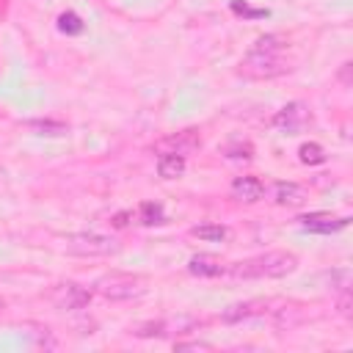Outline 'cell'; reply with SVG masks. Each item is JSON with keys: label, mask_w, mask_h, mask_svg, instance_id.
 Wrapping results in <instances>:
<instances>
[{"label": "cell", "mask_w": 353, "mask_h": 353, "mask_svg": "<svg viewBox=\"0 0 353 353\" xmlns=\"http://www.w3.org/2000/svg\"><path fill=\"white\" fill-rule=\"evenodd\" d=\"M298 268V256L290 251H265L259 256H251L245 262H232L223 268L232 279H281Z\"/></svg>", "instance_id": "obj_2"}, {"label": "cell", "mask_w": 353, "mask_h": 353, "mask_svg": "<svg viewBox=\"0 0 353 353\" xmlns=\"http://www.w3.org/2000/svg\"><path fill=\"white\" fill-rule=\"evenodd\" d=\"M50 301L63 309V312H74V309H85L91 303V290L88 287H80L74 281H63L58 287H52L50 292Z\"/></svg>", "instance_id": "obj_5"}, {"label": "cell", "mask_w": 353, "mask_h": 353, "mask_svg": "<svg viewBox=\"0 0 353 353\" xmlns=\"http://www.w3.org/2000/svg\"><path fill=\"white\" fill-rule=\"evenodd\" d=\"M306 121H309V110H306L301 102H290V105L281 108V110L276 113V119H273V124H276L281 132H287V135L301 132V130L306 127Z\"/></svg>", "instance_id": "obj_6"}, {"label": "cell", "mask_w": 353, "mask_h": 353, "mask_svg": "<svg viewBox=\"0 0 353 353\" xmlns=\"http://www.w3.org/2000/svg\"><path fill=\"white\" fill-rule=\"evenodd\" d=\"M138 218H141V223L154 226V223H163V221H165V212H163V207H160V204L143 201V204L138 207Z\"/></svg>", "instance_id": "obj_17"}, {"label": "cell", "mask_w": 353, "mask_h": 353, "mask_svg": "<svg viewBox=\"0 0 353 353\" xmlns=\"http://www.w3.org/2000/svg\"><path fill=\"white\" fill-rule=\"evenodd\" d=\"M199 146H201L199 132H196V130H182V132H176V135H171V138H165V141H160V143H157V152L188 154V152H193V149H199Z\"/></svg>", "instance_id": "obj_8"}, {"label": "cell", "mask_w": 353, "mask_h": 353, "mask_svg": "<svg viewBox=\"0 0 353 353\" xmlns=\"http://www.w3.org/2000/svg\"><path fill=\"white\" fill-rule=\"evenodd\" d=\"M127 218H130V212H119V215L113 218V226H124V223H127Z\"/></svg>", "instance_id": "obj_21"}, {"label": "cell", "mask_w": 353, "mask_h": 353, "mask_svg": "<svg viewBox=\"0 0 353 353\" xmlns=\"http://www.w3.org/2000/svg\"><path fill=\"white\" fill-rule=\"evenodd\" d=\"M63 248L69 254H77V256H108L113 254L119 245L116 240L105 237V234H94V232H77V234H69L63 240Z\"/></svg>", "instance_id": "obj_3"}, {"label": "cell", "mask_w": 353, "mask_h": 353, "mask_svg": "<svg viewBox=\"0 0 353 353\" xmlns=\"http://www.w3.org/2000/svg\"><path fill=\"white\" fill-rule=\"evenodd\" d=\"M301 226L306 232H314V234H331V232H339L347 226V218H334L328 212H312V215H301L298 218Z\"/></svg>", "instance_id": "obj_7"}, {"label": "cell", "mask_w": 353, "mask_h": 353, "mask_svg": "<svg viewBox=\"0 0 353 353\" xmlns=\"http://www.w3.org/2000/svg\"><path fill=\"white\" fill-rule=\"evenodd\" d=\"M157 174L163 179H179L185 174V154L160 152V157H157Z\"/></svg>", "instance_id": "obj_11"}, {"label": "cell", "mask_w": 353, "mask_h": 353, "mask_svg": "<svg viewBox=\"0 0 353 353\" xmlns=\"http://www.w3.org/2000/svg\"><path fill=\"white\" fill-rule=\"evenodd\" d=\"M28 130H33L36 135H47V138H61L66 135V124L63 121H28Z\"/></svg>", "instance_id": "obj_15"}, {"label": "cell", "mask_w": 353, "mask_h": 353, "mask_svg": "<svg viewBox=\"0 0 353 353\" xmlns=\"http://www.w3.org/2000/svg\"><path fill=\"white\" fill-rule=\"evenodd\" d=\"M262 193H265V185H262L256 176H237V179L232 182V196H234L237 201L254 204V201L262 199Z\"/></svg>", "instance_id": "obj_10"}, {"label": "cell", "mask_w": 353, "mask_h": 353, "mask_svg": "<svg viewBox=\"0 0 353 353\" xmlns=\"http://www.w3.org/2000/svg\"><path fill=\"white\" fill-rule=\"evenodd\" d=\"M58 22H61V30H66V33H80V30H83L80 17H77V14H72V11L61 14V17H58Z\"/></svg>", "instance_id": "obj_18"}, {"label": "cell", "mask_w": 353, "mask_h": 353, "mask_svg": "<svg viewBox=\"0 0 353 353\" xmlns=\"http://www.w3.org/2000/svg\"><path fill=\"white\" fill-rule=\"evenodd\" d=\"M281 50H284V39H281V36H276V33L259 36V39L254 41V47L245 52L240 69H243L248 77H256V80L279 77V74L290 72V63L284 61Z\"/></svg>", "instance_id": "obj_1"}, {"label": "cell", "mask_w": 353, "mask_h": 353, "mask_svg": "<svg viewBox=\"0 0 353 353\" xmlns=\"http://www.w3.org/2000/svg\"><path fill=\"white\" fill-rule=\"evenodd\" d=\"M273 199L281 207H301V204H306L309 193H306V188H301L295 182H276L273 185Z\"/></svg>", "instance_id": "obj_9"}, {"label": "cell", "mask_w": 353, "mask_h": 353, "mask_svg": "<svg viewBox=\"0 0 353 353\" xmlns=\"http://www.w3.org/2000/svg\"><path fill=\"white\" fill-rule=\"evenodd\" d=\"M190 234L199 237V240H204V243H221V240H226L229 229L221 226V223H201V226H193Z\"/></svg>", "instance_id": "obj_14"}, {"label": "cell", "mask_w": 353, "mask_h": 353, "mask_svg": "<svg viewBox=\"0 0 353 353\" xmlns=\"http://www.w3.org/2000/svg\"><path fill=\"white\" fill-rule=\"evenodd\" d=\"M135 334L138 336H163L165 334V323H160V320L157 323H143V325L135 328Z\"/></svg>", "instance_id": "obj_19"}, {"label": "cell", "mask_w": 353, "mask_h": 353, "mask_svg": "<svg viewBox=\"0 0 353 353\" xmlns=\"http://www.w3.org/2000/svg\"><path fill=\"white\" fill-rule=\"evenodd\" d=\"M188 270L193 276H221L223 273V265L215 259V256H207V254H199L188 262Z\"/></svg>", "instance_id": "obj_13"}, {"label": "cell", "mask_w": 353, "mask_h": 353, "mask_svg": "<svg viewBox=\"0 0 353 353\" xmlns=\"http://www.w3.org/2000/svg\"><path fill=\"white\" fill-rule=\"evenodd\" d=\"M97 290L110 298V301H130V298H138L143 295L146 290V281L141 276H130V273H113V276H105Z\"/></svg>", "instance_id": "obj_4"}, {"label": "cell", "mask_w": 353, "mask_h": 353, "mask_svg": "<svg viewBox=\"0 0 353 353\" xmlns=\"http://www.w3.org/2000/svg\"><path fill=\"white\" fill-rule=\"evenodd\" d=\"M298 157H301V163H306V165H320V163H325V149H323L320 143H301Z\"/></svg>", "instance_id": "obj_16"}, {"label": "cell", "mask_w": 353, "mask_h": 353, "mask_svg": "<svg viewBox=\"0 0 353 353\" xmlns=\"http://www.w3.org/2000/svg\"><path fill=\"white\" fill-rule=\"evenodd\" d=\"M262 309H265V301H245V303H234V306H229L221 317H223V323H237V320H245V317L259 314Z\"/></svg>", "instance_id": "obj_12"}, {"label": "cell", "mask_w": 353, "mask_h": 353, "mask_svg": "<svg viewBox=\"0 0 353 353\" xmlns=\"http://www.w3.org/2000/svg\"><path fill=\"white\" fill-rule=\"evenodd\" d=\"M347 72H350V63H342V74H339V77H342L345 85H347Z\"/></svg>", "instance_id": "obj_22"}, {"label": "cell", "mask_w": 353, "mask_h": 353, "mask_svg": "<svg viewBox=\"0 0 353 353\" xmlns=\"http://www.w3.org/2000/svg\"><path fill=\"white\" fill-rule=\"evenodd\" d=\"M174 347H176V350H207L210 345H207V342H176Z\"/></svg>", "instance_id": "obj_20"}]
</instances>
